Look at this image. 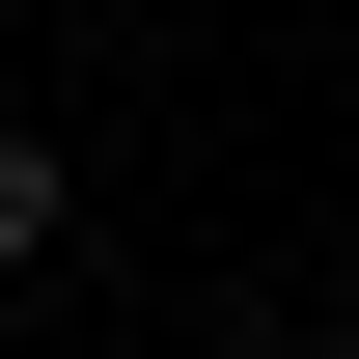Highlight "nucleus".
<instances>
[{
  "label": "nucleus",
  "instance_id": "obj_1",
  "mask_svg": "<svg viewBox=\"0 0 359 359\" xmlns=\"http://www.w3.org/2000/svg\"><path fill=\"white\" fill-rule=\"evenodd\" d=\"M28 249H55V138L0 111V276H28Z\"/></svg>",
  "mask_w": 359,
  "mask_h": 359
},
{
  "label": "nucleus",
  "instance_id": "obj_2",
  "mask_svg": "<svg viewBox=\"0 0 359 359\" xmlns=\"http://www.w3.org/2000/svg\"><path fill=\"white\" fill-rule=\"evenodd\" d=\"M332 359H359V332H332Z\"/></svg>",
  "mask_w": 359,
  "mask_h": 359
}]
</instances>
